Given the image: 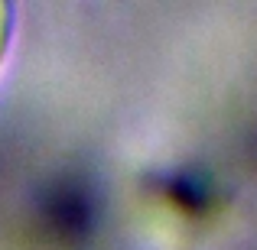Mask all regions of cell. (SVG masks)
I'll use <instances>...</instances> for the list:
<instances>
[{
	"instance_id": "1",
	"label": "cell",
	"mask_w": 257,
	"mask_h": 250,
	"mask_svg": "<svg viewBox=\"0 0 257 250\" xmlns=\"http://www.w3.org/2000/svg\"><path fill=\"white\" fill-rule=\"evenodd\" d=\"M10 36H13V7L0 4V62H4V56H7Z\"/></svg>"
}]
</instances>
